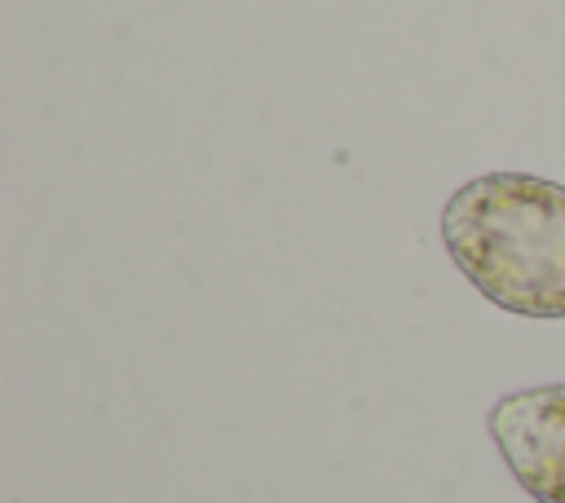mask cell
<instances>
[{
    "mask_svg": "<svg viewBox=\"0 0 565 503\" xmlns=\"http://www.w3.org/2000/svg\"><path fill=\"white\" fill-rule=\"evenodd\" d=\"M455 269L503 313L565 318V185L534 172H481L441 207Z\"/></svg>",
    "mask_w": 565,
    "mask_h": 503,
    "instance_id": "obj_1",
    "label": "cell"
},
{
    "mask_svg": "<svg viewBox=\"0 0 565 503\" xmlns=\"http://www.w3.org/2000/svg\"><path fill=\"white\" fill-rule=\"evenodd\" d=\"M486 428L534 503H565V384L503 393L490 406Z\"/></svg>",
    "mask_w": 565,
    "mask_h": 503,
    "instance_id": "obj_2",
    "label": "cell"
}]
</instances>
